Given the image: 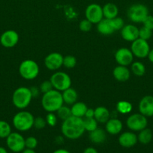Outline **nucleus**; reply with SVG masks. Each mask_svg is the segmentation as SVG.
<instances>
[{"mask_svg":"<svg viewBox=\"0 0 153 153\" xmlns=\"http://www.w3.org/2000/svg\"><path fill=\"white\" fill-rule=\"evenodd\" d=\"M30 91H31L32 95L33 97H38L39 92H40V90H39V88H36V87H32V88H30Z\"/></svg>","mask_w":153,"mask_h":153,"instance_id":"nucleus-41","label":"nucleus"},{"mask_svg":"<svg viewBox=\"0 0 153 153\" xmlns=\"http://www.w3.org/2000/svg\"><path fill=\"white\" fill-rule=\"evenodd\" d=\"M53 89V87H52V83H51L50 81H44L39 86V90H40V92L42 94H45V93H47L49 91H50L51 90Z\"/></svg>","mask_w":153,"mask_h":153,"instance_id":"nucleus-38","label":"nucleus"},{"mask_svg":"<svg viewBox=\"0 0 153 153\" xmlns=\"http://www.w3.org/2000/svg\"><path fill=\"white\" fill-rule=\"evenodd\" d=\"M152 139V132L149 128H144L140 131L139 134L137 135V140L142 144H148L151 142Z\"/></svg>","mask_w":153,"mask_h":153,"instance_id":"nucleus-26","label":"nucleus"},{"mask_svg":"<svg viewBox=\"0 0 153 153\" xmlns=\"http://www.w3.org/2000/svg\"><path fill=\"white\" fill-rule=\"evenodd\" d=\"M82 123L86 131H92L98 128V121L94 117H82Z\"/></svg>","mask_w":153,"mask_h":153,"instance_id":"nucleus-29","label":"nucleus"},{"mask_svg":"<svg viewBox=\"0 0 153 153\" xmlns=\"http://www.w3.org/2000/svg\"><path fill=\"white\" fill-rule=\"evenodd\" d=\"M38 143V142L37 138L33 137V136H29L25 139L26 148H28V149H34L37 147Z\"/></svg>","mask_w":153,"mask_h":153,"instance_id":"nucleus-36","label":"nucleus"},{"mask_svg":"<svg viewBox=\"0 0 153 153\" xmlns=\"http://www.w3.org/2000/svg\"><path fill=\"white\" fill-rule=\"evenodd\" d=\"M50 81L52 83L53 89L57 90L60 92L65 91L71 86L70 77L64 72H56L51 76Z\"/></svg>","mask_w":153,"mask_h":153,"instance_id":"nucleus-6","label":"nucleus"},{"mask_svg":"<svg viewBox=\"0 0 153 153\" xmlns=\"http://www.w3.org/2000/svg\"><path fill=\"white\" fill-rule=\"evenodd\" d=\"M64 101L60 91L52 89L47 93L43 94L41 105L43 108L47 112H56L63 105Z\"/></svg>","mask_w":153,"mask_h":153,"instance_id":"nucleus-2","label":"nucleus"},{"mask_svg":"<svg viewBox=\"0 0 153 153\" xmlns=\"http://www.w3.org/2000/svg\"><path fill=\"white\" fill-rule=\"evenodd\" d=\"M46 126V122L45 118L42 117H37L34 118V125H33V126H34L36 129H43Z\"/></svg>","mask_w":153,"mask_h":153,"instance_id":"nucleus-37","label":"nucleus"},{"mask_svg":"<svg viewBox=\"0 0 153 153\" xmlns=\"http://www.w3.org/2000/svg\"><path fill=\"white\" fill-rule=\"evenodd\" d=\"M131 43L130 50L134 56H136V58H144L148 56L150 47L147 40L137 38Z\"/></svg>","mask_w":153,"mask_h":153,"instance_id":"nucleus-10","label":"nucleus"},{"mask_svg":"<svg viewBox=\"0 0 153 153\" xmlns=\"http://www.w3.org/2000/svg\"><path fill=\"white\" fill-rule=\"evenodd\" d=\"M32 98L30 88L26 87H20L14 91L12 95V102L16 108L23 110L29 105Z\"/></svg>","mask_w":153,"mask_h":153,"instance_id":"nucleus-3","label":"nucleus"},{"mask_svg":"<svg viewBox=\"0 0 153 153\" xmlns=\"http://www.w3.org/2000/svg\"><path fill=\"white\" fill-rule=\"evenodd\" d=\"M118 143L124 148H131L138 142L137 136L132 131H125L118 137Z\"/></svg>","mask_w":153,"mask_h":153,"instance_id":"nucleus-16","label":"nucleus"},{"mask_svg":"<svg viewBox=\"0 0 153 153\" xmlns=\"http://www.w3.org/2000/svg\"><path fill=\"white\" fill-rule=\"evenodd\" d=\"M110 22L115 31H118V30H121L124 25V20L121 17H118V16H116L113 19H111Z\"/></svg>","mask_w":153,"mask_h":153,"instance_id":"nucleus-35","label":"nucleus"},{"mask_svg":"<svg viewBox=\"0 0 153 153\" xmlns=\"http://www.w3.org/2000/svg\"><path fill=\"white\" fill-rule=\"evenodd\" d=\"M57 117L59 118L62 120H64L67 118H68L69 117L71 116V111H70V108L68 107V106H64L63 105L62 107H60L56 111Z\"/></svg>","mask_w":153,"mask_h":153,"instance_id":"nucleus-31","label":"nucleus"},{"mask_svg":"<svg viewBox=\"0 0 153 153\" xmlns=\"http://www.w3.org/2000/svg\"><path fill=\"white\" fill-rule=\"evenodd\" d=\"M97 29L103 35H110L114 32V29L110 22V19H103L97 24Z\"/></svg>","mask_w":153,"mask_h":153,"instance_id":"nucleus-23","label":"nucleus"},{"mask_svg":"<svg viewBox=\"0 0 153 153\" xmlns=\"http://www.w3.org/2000/svg\"><path fill=\"white\" fill-rule=\"evenodd\" d=\"M0 153H8V151L6 150L5 148L0 146Z\"/></svg>","mask_w":153,"mask_h":153,"instance_id":"nucleus-47","label":"nucleus"},{"mask_svg":"<svg viewBox=\"0 0 153 153\" xmlns=\"http://www.w3.org/2000/svg\"><path fill=\"white\" fill-rule=\"evenodd\" d=\"M64 103L67 105H73L76 102L78 98L77 92L74 88H69L62 93Z\"/></svg>","mask_w":153,"mask_h":153,"instance_id":"nucleus-25","label":"nucleus"},{"mask_svg":"<svg viewBox=\"0 0 153 153\" xmlns=\"http://www.w3.org/2000/svg\"><path fill=\"white\" fill-rule=\"evenodd\" d=\"M122 128L123 125L122 121L114 117L110 118L105 126V129H106V132L112 135H116V134H119L122 130Z\"/></svg>","mask_w":153,"mask_h":153,"instance_id":"nucleus-18","label":"nucleus"},{"mask_svg":"<svg viewBox=\"0 0 153 153\" xmlns=\"http://www.w3.org/2000/svg\"><path fill=\"white\" fill-rule=\"evenodd\" d=\"M85 16L92 24H98L104 19L103 8L98 4H90L86 9Z\"/></svg>","mask_w":153,"mask_h":153,"instance_id":"nucleus-11","label":"nucleus"},{"mask_svg":"<svg viewBox=\"0 0 153 153\" xmlns=\"http://www.w3.org/2000/svg\"><path fill=\"white\" fill-rule=\"evenodd\" d=\"M52 153H70L68 150L64 149H58L56 150L53 151Z\"/></svg>","mask_w":153,"mask_h":153,"instance_id":"nucleus-44","label":"nucleus"},{"mask_svg":"<svg viewBox=\"0 0 153 153\" xmlns=\"http://www.w3.org/2000/svg\"><path fill=\"white\" fill-rule=\"evenodd\" d=\"M139 111L145 117L153 116V97L145 96L139 102Z\"/></svg>","mask_w":153,"mask_h":153,"instance_id":"nucleus-15","label":"nucleus"},{"mask_svg":"<svg viewBox=\"0 0 153 153\" xmlns=\"http://www.w3.org/2000/svg\"><path fill=\"white\" fill-rule=\"evenodd\" d=\"M121 35L126 41L133 42L139 38V28L130 24L124 25L121 29Z\"/></svg>","mask_w":153,"mask_h":153,"instance_id":"nucleus-17","label":"nucleus"},{"mask_svg":"<svg viewBox=\"0 0 153 153\" xmlns=\"http://www.w3.org/2000/svg\"><path fill=\"white\" fill-rule=\"evenodd\" d=\"M89 140L95 144H100L103 143L106 139V131L100 128H97L89 132Z\"/></svg>","mask_w":153,"mask_h":153,"instance_id":"nucleus-21","label":"nucleus"},{"mask_svg":"<svg viewBox=\"0 0 153 153\" xmlns=\"http://www.w3.org/2000/svg\"><path fill=\"white\" fill-rule=\"evenodd\" d=\"M115 59L118 65L128 67L133 62L134 55L130 49L128 48H120L116 52Z\"/></svg>","mask_w":153,"mask_h":153,"instance_id":"nucleus-12","label":"nucleus"},{"mask_svg":"<svg viewBox=\"0 0 153 153\" xmlns=\"http://www.w3.org/2000/svg\"><path fill=\"white\" fill-rule=\"evenodd\" d=\"M82 153H98L97 149L93 147H87L86 149H84Z\"/></svg>","mask_w":153,"mask_h":153,"instance_id":"nucleus-43","label":"nucleus"},{"mask_svg":"<svg viewBox=\"0 0 153 153\" xmlns=\"http://www.w3.org/2000/svg\"><path fill=\"white\" fill-rule=\"evenodd\" d=\"M22 153H36L34 149H28V148H25V149L22 150Z\"/></svg>","mask_w":153,"mask_h":153,"instance_id":"nucleus-45","label":"nucleus"},{"mask_svg":"<svg viewBox=\"0 0 153 153\" xmlns=\"http://www.w3.org/2000/svg\"><path fill=\"white\" fill-rule=\"evenodd\" d=\"M11 132L10 124L4 120H0V138H6Z\"/></svg>","mask_w":153,"mask_h":153,"instance_id":"nucleus-30","label":"nucleus"},{"mask_svg":"<svg viewBox=\"0 0 153 153\" xmlns=\"http://www.w3.org/2000/svg\"><path fill=\"white\" fill-rule=\"evenodd\" d=\"M133 106L130 102L126 100H121L116 104L117 111L122 114H127L132 111Z\"/></svg>","mask_w":153,"mask_h":153,"instance_id":"nucleus-27","label":"nucleus"},{"mask_svg":"<svg viewBox=\"0 0 153 153\" xmlns=\"http://www.w3.org/2000/svg\"><path fill=\"white\" fill-rule=\"evenodd\" d=\"M88 110V107L86 105L82 102H76L74 104L72 105L70 108L72 116L82 118L85 117L86 113Z\"/></svg>","mask_w":153,"mask_h":153,"instance_id":"nucleus-24","label":"nucleus"},{"mask_svg":"<svg viewBox=\"0 0 153 153\" xmlns=\"http://www.w3.org/2000/svg\"><path fill=\"white\" fill-rule=\"evenodd\" d=\"M148 16V7L142 4H134L128 10V16L134 22H142Z\"/></svg>","mask_w":153,"mask_h":153,"instance_id":"nucleus-7","label":"nucleus"},{"mask_svg":"<svg viewBox=\"0 0 153 153\" xmlns=\"http://www.w3.org/2000/svg\"><path fill=\"white\" fill-rule=\"evenodd\" d=\"M130 70L133 73L134 75L138 77H141L143 76L146 73V67L142 62L140 61H135L132 63Z\"/></svg>","mask_w":153,"mask_h":153,"instance_id":"nucleus-28","label":"nucleus"},{"mask_svg":"<svg viewBox=\"0 0 153 153\" xmlns=\"http://www.w3.org/2000/svg\"><path fill=\"white\" fill-rule=\"evenodd\" d=\"M34 120L32 114L26 111H21L14 116L12 123L17 131H27L33 127Z\"/></svg>","mask_w":153,"mask_h":153,"instance_id":"nucleus-4","label":"nucleus"},{"mask_svg":"<svg viewBox=\"0 0 153 153\" xmlns=\"http://www.w3.org/2000/svg\"><path fill=\"white\" fill-rule=\"evenodd\" d=\"M19 41V34L14 30H7L2 34L0 43L4 48H13Z\"/></svg>","mask_w":153,"mask_h":153,"instance_id":"nucleus-13","label":"nucleus"},{"mask_svg":"<svg viewBox=\"0 0 153 153\" xmlns=\"http://www.w3.org/2000/svg\"><path fill=\"white\" fill-rule=\"evenodd\" d=\"M76 58L73 55H67L63 58V66L68 69H71L76 66Z\"/></svg>","mask_w":153,"mask_h":153,"instance_id":"nucleus-32","label":"nucleus"},{"mask_svg":"<svg viewBox=\"0 0 153 153\" xmlns=\"http://www.w3.org/2000/svg\"><path fill=\"white\" fill-rule=\"evenodd\" d=\"M64 57L58 52H52L46 55L44 59V65L49 70H57L63 66Z\"/></svg>","mask_w":153,"mask_h":153,"instance_id":"nucleus-14","label":"nucleus"},{"mask_svg":"<svg viewBox=\"0 0 153 153\" xmlns=\"http://www.w3.org/2000/svg\"><path fill=\"white\" fill-rule=\"evenodd\" d=\"M112 75L117 81L124 82L130 79V72L125 66L118 65L112 70Z\"/></svg>","mask_w":153,"mask_h":153,"instance_id":"nucleus-19","label":"nucleus"},{"mask_svg":"<svg viewBox=\"0 0 153 153\" xmlns=\"http://www.w3.org/2000/svg\"><path fill=\"white\" fill-rule=\"evenodd\" d=\"M147 57H148V60H149L152 63H153V49H152V50L149 51V52H148V55Z\"/></svg>","mask_w":153,"mask_h":153,"instance_id":"nucleus-46","label":"nucleus"},{"mask_svg":"<svg viewBox=\"0 0 153 153\" xmlns=\"http://www.w3.org/2000/svg\"><path fill=\"white\" fill-rule=\"evenodd\" d=\"M6 144L11 152L18 153L22 152L26 148L25 138L19 132H11L6 137Z\"/></svg>","mask_w":153,"mask_h":153,"instance_id":"nucleus-8","label":"nucleus"},{"mask_svg":"<svg viewBox=\"0 0 153 153\" xmlns=\"http://www.w3.org/2000/svg\"><path fill=\"white\" fill-rule=\"evenodd\" d=\"M152 35V31L147 28L146 27L142 26L139 29V38L148 40L151 38Z\"/></svg>","mask_w":153,"mask_h":153,"instance_id":"nucleus-34","label":"nucleus"},{"mask_svg":"<svg viewBox=\"0 0 153 153\" xmlns=\"http://www.w3.org/2000/svg\"><path fill=\"white\" fill-rule=\"evenodd\" d=\"M94 110L92 108H88L86 113L85 117H94Z\"/></svg>","mask_w":153,"mask_h":153,"instance_id":"nucleus-42","label":"nucleus"},{"mask_svg":"<svg viewBox=\"0 0 153 153\" xmlns=\"http://www.w3.org/2000/svg\"><path fill=\"white\" fill-rule=\"evenodd\" d=\"M46 125L50 126L51 127H54L56 126L57 121H58V117L54 114V112H48L47 114L46 115Z\"/></svg>","mask_w":153,"mask_h":153,"instance_id":"nucleus-33","label":"nucleus"},{"mask_svg":"<svg viewBox=\"0 0 153 153\" xmlns=\"http://www.w3.org/2000/svg\"><path fill=\"white\" fill-rule=\"evenodd\" d=\"M39 66L34 61L26 59L22 61L19 66V73L26 80H33L39 74Z\"/></svg>","mask_w":153,"mask_h":153,"instance_id":"nucleus-5","label":"nucleus"},{"mask_svg":"<svg viewBox=\"0 0 153 153\" xmlns=\"http://www.w3.org/2000/svg\"><path fill=\"white\" fill-rule=\"evenodd\" d=\"M94 117L95 118L98 123H106L108 120L110 118V113L104 106H98L94 109Z\"/></svg>","mask_w":153,"mask_h":153,"instance_id":"nucleus-20","label":"nucleus"},{"mask_svg":"<svg viewBox=\"0 0 153 153\" xmlns=\"http://www.w3.org/2000/svg\"><path fill=\"white\" fill-rule=\"evenodd\" d=\"M92 23L86 19H82V20H81L80 22V31H84V32L89 31L90 30L92 29Z\"/></svg>","mask_w":153,"mask_h":153,"instance_id":"nucleus-39","label":"nucleus"},{"mask_svg":"<svg viewBox=\"0 0 153 153\" xmlns=\"http://www.w3.org/2000/svg\"><path fill=\"white\" fill-rule=\"evenodd\" d=\"M128 128L133 131H140L146 128L148 120L146 117L142 114H134L129 116L126 120Z\"/></svg>","mask_w":153,"mask_h":153,"instance_id":"nucleus-9","label":"nucleus"},{"mask_svg":"<svg viewBox=\"0 0 153 153\" xmlns=\"http://www.w3.org/2000/svg\"><path fill=\"white\" fill-rule=\"evenodd\" d=\"M102 8L104 17H105V19H111L118 16V8L113 3H106L104 5V7H102Z\"/></svg>","mask_w":153,"mask_h":153,"instance_id":"nucleus-22","label":"nucleus"},{"mask_svg":"<svg viewBox=\"0 0 153 153\" xmlns=\"http://www.w3.org/2000/svg\"><path fill=\"white\" fill-rule=\"evenodd\" d=\"M61 131L64 137L70 140L80 138L86 131L82 123V118L70 116L63 120Z\"/></svg>","mask_w":153,"mask_h":153,"instance_id":"nucleus-1","label":"nucleus"},{"mask_svg":"<svg viewBox=\"0 0 153 153\" xmlns=\"http://www.w3.org/2000/svg\"><path fill=\"white\" fill-rule=\"evenodd\" d=\"M143 24V26L146 27L148 29L153 30V16H151V15H148L145 19H144L143 22H142Z\"/></svg>","mask_w":153,"mask_h":153,"instance_id":"nucleus-40","label":"nucleus"}]
</instances>
